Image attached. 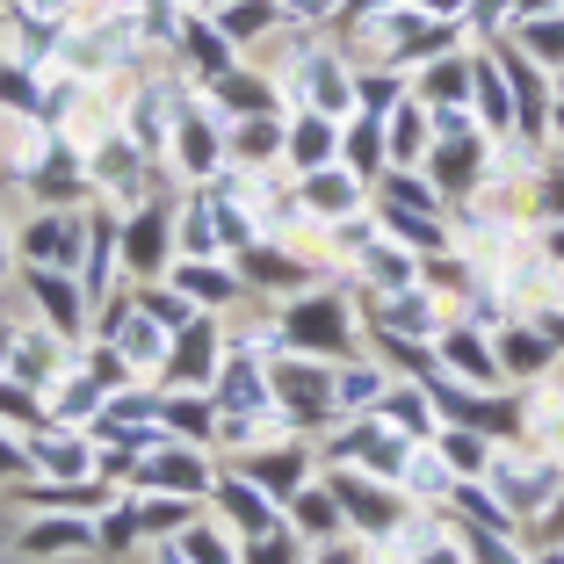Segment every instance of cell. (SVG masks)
<instances>
[{"instance_id":"14","label":"cell","mask_w":564,"mask_h":564,"mask_svg":"<svg viewBox=\"0 0 564 564\" xmlns=\"http://www.w3.org/2000/svg\"><path fill=\"white\" fill-rule=\"evenodd\" d=\"M15 557H95V514H36V521H22Z\"/></svg>"},{"instance_id":"34","label":"cell","mask_w":564,"mask_h":564,"mask_svg":"<svg viewBox=\"0 0 564 564\" xmlns=\"http://www.w3.org/2000/svg\"><path fill=\"white\" fill-rule=\"evenodd\" d=\"M44 391H30V383H15L8 369H0V427H15V434H30V427H44Z\"/></svg>"},{"instance_id":"21","label":"cell","mask_w":564,"mask_h":564,"mask_svg":"<svg viewBox=\"0 0 564 564\" xmlns=\"http://www.w3.org/2000/svg\"><path fill=\"white\" fill-rule=\"evenodd\" d=\"M217 253H225V239H217L210 188H196V196L174 210V261H217Z\"/></svg>"},{"instance_id":"10","label":"cell","mask_w":564,"mask_h":564,"mask_svg":"<svg viewBox=\"0 0 564 564\" xmlns=\"http://www.w3.org/2000/svg\"><path fill=\"white\" fill-rule=\"evenodd\" d=\"M123 268H131L138 282L174 268V203L166 196H145L138 210H123Z\"/></svg>"},{"instance_id":"23","label":"cell","mask_w":564,"mask_h":564,"mask_svg":"<svg viewBox=\"0 0 564 564\" xmlns=\"http://www.w3.org/2000/svg\"><path fill=\"white\" fill-rule=\"evenodd\" d=\"M160 420L166 434H182V442H217V399L210 391H160Z\"/></svg>"},{"instance_id":"9","label":"cell","mask_w":564,"mask_h":564,"mask_svg":"<svg viewBox=\"0 0 564 564\" xmlns=\"http://www.w3.org/2000/svg\"><path fill=\"white\" fill-rule=\"evenodd\" d=\"M217 362H225V333L210 318H188L174 340H166V362H160V391H210L217 383Z\"/></svg>"},{"instance_id":"2","label":"cell","mask_w":564,"mask_h":564,"mask_svg":"<svg viewBox=\"0 0 564 564\" xmlns=\"http://www.w3.org/2000/svg\"><path fill=\"white\" fill-rule=\"evenodd\" d=\"M326 492L340 499V521H348L355 543H383V535H391L405 514H413V499H405L399 485L369 478L362 464H326Z\"/></svg>"},{"instance_id":"33","label":"cell","mask_w":564,"mask_h":564,"mask_svg":"<svg viewBox=\"0 0 564 564\" xmlns=\"http://www.w3.org/2000/svg\"><path fill=\"white\" fill-rule=\"evenodd\" d=\"M514 44L529 51L535 66H564V15H521L514 22Z\"/></svg>"},{"instance_id":"8","label":"cell","mask_w":564,"mask_h":564,"mask_svg":"<svg viewBox=\"0 0 564 564\" xmlns=\"http://www.w3.org/2000/svg\"><path fill=\"white\" fill-rule=\"evenodd\" d=\"M434 369L456 377V383H470V391H507L499 355H492V333L470 326V318H448V326L434 333Z\"/></svg>"},{"instance_id":"31","label":"cell","mask_w":564,"mask_h":564,"mask_svg":"<svg viewBox=\"0 0 564 564\" xmlns=\"http://www.w3.org/2000/svg\"><path fill=\"white\" fill-rule=\"evenodd\" d=\"M182 51L196 58V80H203V87H210L217 73H232V66H239V58H232V36L210 30V22H182Z\"/></svg>"},{"instance_id":"16","label":"cell","mask_w":564,"mask_h":564,"mask_svg":"<svg viewBox=\"0 0 564 564\" xmlns=\"http://www.w3.org/2000/svg\"><path fill=\"white\" fill-rule=\"evenodd\" d=\"M282 160L290 174H318V166L340 160V117H318V109H297L282 123Z\"/></svg>"},{"instance_id":"18","label":"cell","mask_w":564,"mask_h":564,"mask_svg":"<svg viewBox=\"0 0 564 564\" xmlns=\"http://www.w3.org/2000/svg\"><path fill=\"white\" fill-rule=\"evenodd\" d=\"M166 282H174L196 312H217V304L232 312L239 297H253L247 282H239V268H217V261H174V268H166Z\"/></svg>"},{"instance_id":"11","label":"cell","mask_w":564,"mask_h":564,"mask_svg":"<svg viewBox=\"0 0 564 564\" xmlns=\"http://www.w3.org/2000/svg\"><path fill=\"white\" fill-rule=\"evenodd\" d=\"M203 507H217V521H225L239 543H253V535H268L282 521V507L253 478H239V470H217V485H210V499H203Z\"/></svg>"},{"instance_id":"15","label":"cell","mask_w":564,"mask_h":564,"mask_svg":"<svg viewBox=\"0 0 564 564\" xmlns=\"http://www.w3.org/2000/svg\"><path fill=\"white\" fill-rule=\"evenodd\" d=\"M297 203L312 210V225H333V217H348L369 203V182L355 174V166H318V174H297Z\"/></svg>"},{"instance_id":"3","label":"cell","mask_w":564,"mask_h":564,"mask_svg":"<svg viewBox=\"0 0 564 564\" xmlns=\"http://www.w3.org/2000/svg\"><path fill=\"white\" fill-rule=\"evenodd\" d=\"M80 239H87V210H66V203H30L15 217V261L22 268H73L80 275Z\"/></svg>"},{"instance_id":"46","label":"cell","mask_w":564,"mask_h":564,"mask_svg":"<svg viewBox=\"0 0 564 564\" xmlns=\"http://www.w3.org/2000/svg\"><path fill=\"white\" fill-rule=\"evenodd\" d=\"M0 8H8V0H0Z\"/></svg>"},{"instance_id":"30","label":"cell","mask_w":564,"mask_h":564,"mask_svg":"<svg viewBox=\"0 0 564 564\" xmlns=\"http://www.w3.org/2000/svg\"><path fill=\"white\" fill-rule=\"evenodd\" d=\"M174 550H182L188 564H239V550H247V543H239V535H225V521H203L196 514L182 535H174Z\"/></svg>"},{"instance_id":"32","label":"cell","mask_w":564,"mask_h":564,"mask_svg":"<svg viewBox=\"0 0 564 564\" xmlns=\"http://www.w3.org/2000/svg\"><path fill=\"white\" fill-rule=\"evenodd\" d=\"M239 564H312V543H304L290 521H275L268 535H253V543L239 550Z\"/></svg>"},{"instance_id":"28","label":"cell","mask_w":564,"mask_h":564,"mask_svg":"<svg viewBox=\"0 0 564 564\" xmlns=\"http://www.w3.org/2000/svg\"><path fill=\"white\" fill-rule=\"evenodd\" d=\"M434 448H442V464L456 470V478H485L492 470V434H478V427H442L434 434Z\"/></svg>"},{"instance_id":"36","label":"cell","mask_w":564,"mask_h":564,"mask_svg":"<svg viewBox=\"0 0 564 564\" xmlns=\"http://www.w3.org/2000/svg\"><path fill=\"white\" fill-rule=\"evenodd\" d=\"M131 304H138V312H145V318H160V326H166V333H182V326H188V318H203V312H196V304H188V297H182V290H174V282H166V290H160V282H145V290H138V297H131Z\"/></svg>"},{"instance_id":"7","label":"cell","mask_w":564,"mask_h":564,"mask_svg":"<svg viewBox=\"0 0 564 564\" xmlns=\"http://www.w3.org/2000/svg\"><path fill=\"white\" fill-rule=\"evenodd\" d=\"M166 152H174V174L182 182H210L217 166H225V123L196 101H174V123H166Z\"/></svg>"},{"instance_id":"43","label":"cell","mask_w":564,"mask_h":564,"mask_svg":"<svg viewBox=\"0 0 564 564\" xmlns=\"http://www.w3.org/2000/svg\"><path fill=\"white\" fill-rule=\"evenodd\" d=\"M145 564H188V557H182L174 543H152V557H145Z\"/></svg>"},{"instance_id":"35","label":"cell","mask_w":564,"mask_h":564,"mask_svg":"<svg viewBox=\"0 0 564 564\" xmlns=\"http://www.w3.org/2000/svg\"><path fill=\"white\" fill-rule=\"evenodd\" d=\"M275 22H282L275 0H232V8H217V30H225V36H247V44H253V36H268Z\"/></svg>"},{"instance_id":"41","label":"cell","mask_w":564,"mask_h":564,"mask_svg":"<svg viewBox=\"0 0 564 564\" xmlns=\"http://www.w3.org/2000/svg\"><path fill=\"white\" fill-rule=\"evenodd\" d=\"M8 253H15V217L0 210V275H8Z\"/></svg>"},{"instance_id":"42","label":"cell","mask_w":564,"mask_h":564,"mask_svg":"<svg viewBox=\"0 0 564 564\" xmlns=\"http://www.w3.org/2000/svg\"><path fill=\"white\" fill-rule=\"evenodd\" d=\"M8 348H15V318L0 312V369H8Z\"/></svg>"},{"instance_id":"38","label":"cell","mask_w":564,"mask_h":564,"mask_svg":"<svg viewBox=\"0 0 564 564\" xmlns=\"http://www.w3.org/2000/svg\"><path fill=\"white\" fill-rule=\"evenodd\" d=\"M340 15V0H282V22H326Z\"/></svg>"},{"instance_id":"44","label":"cell","mask_w":564,"mask_h":564,"mask_svg":"<svg viewBox=\"0 0 564 564\" xmlns=\"http://www.w3.org/2000/svg\"><path fill=\"white\" fill-rule=\"evenodd\" d=\"M383 0H340V15H377Z\"/></svg>"},{"instance_id":"19","label":"cell","mask_w":564,"mask_h":564,"mask_svg":"<svg viewBox=\"0 0 564 564\" xmlns=\"http://www.w3.org/2000/svg\"><path fill=\"white\" fill-rule=\"evenodd\" d=\"M434 152V123H427V101L405 95L391 117H383V166H420Z\"/></svg>"},{"instance_id":"22","label":"cell","mask_w":564,"mask_h":564,"mask_svg":"<svg viewBox=\"0 0 564 564\" xmlns=\"http://www.w3.org/2000/svg\"><path fill=\"white\" fill-rule=\"evenodd\" d=\"M405 87H413V101H427V109L470 101V58L464 51H442V58H427V73H405Z\"/></svg>"},{"instance_id":"13","label":"cell","mask_w":564,"mask_h":564,"mask_svg":"<svg viewBox=\"0 0 564 564\" xmlns=\"http://www.w3.org/2000/svg\"><path fill=\"white\" fill-rule=\"evenodd\" d=\"M290 95L304 101V109H318V117H355V66H340V58H304V66H290Z\"/></svg>"},{"instance_id":"45","label":"cell","mask_w":564,"mask_h":564,"mask_svg":"<svg viewBox=\"0 0 564 564\" xmlns=\"http://www.w3.org/2000/svg\"><path fill=\"white\" fill-rule=\"evenodd\" d=\"M557 101H564V73H557Z\"/></svg>"},{"instance_id":"27","label":"cell","mask_w":564,"mask_h":564,"mask_svg":"<svg viewBox=\"0 0 564 564\" xmlns=\"http://www.w3.org/2000/svg\"><path fill=\"white\" fill-rule=\"evenodd\" d=\"M383 239H399L405 253H442L448 232H442V210H399V203H383Z\"/></svg>"},{"instance_id":"29","label":"cell","mask_w":564,"mask_h":564,"mask_svg":"<svg viewBox=\"0 0 564 564\" xmlns=\"http://www.w3.org/2000/svg\"><path fill=\"white\" fill-rule=\"evenodd\" d=\"M340 166H355L362 182L383 174V117H348L340 123Z\"/></svg>"},{"instance_id":"1","label":"cell","mask_w":564,"mask_h":564,"mask_svg":"<svg viewBox=\"0 0 564 564\" xmlns=\"http://www.w3.org/2000/svg\"><path fill=\"white\" fill-rule=\"evenodd\" d=\"M355 312H362V304L340 297V290H304V297L275 304V348L348 362L355 355Z\"/></svg>"},{"instance_id":"4","label":"cell","mask_w":564,"mask_h":564,"mask_svg":"<svg viewBox=\"0 0 564 564\" xmlns=\"http://www.w3.org/2000/svg\"><path fill=\"white\" fill-rule=\"evenodd\" d=\"M15 282H22V312L44 318L51 333H66L73 348H80L87 326H95V304H87L80 275H73V268H22L15 261Z\"/></svg>"},{"instance_id":"24","label":"cell","mask_w":564,"mask_h":564,"mask_svg":"<svg viewBox=\"0 0 564 564\" xmlns=\"http://www.w3.org/2000/svg\"><path fill=\"white\" fill-rule=\"evenodd\" d=\"M290 529L318 550V543H340V535H348V521H340V499H333L326 485H304V492L290 499Z\"/></svg>"},{"instance_id":"20","label":"cell","mask_w":564,"mask_h":564,"mask_svg":"<svg viewBox=\"0 0 564 564\" xmlns=\"http://www.w3.org/2000/svg\"><path fill=\"white\" fill-rule=\"evenodd\" d=\"M470 101H478V131H492V138L514 131V87H507L499 58H470Z\"/></svg>"},{"instance_id":"40","label":"cell","mask_w":564,"mask_h":564,"mask_svg":"<svg viewBox=\"0 0 564 564\" xmlns=\"http://www.w3.org/2000/svg\"><path fill=\"white\" fill-rule=\"evenodd\" d=\"M470 0H420V15H434V22H448V15H464Z\"/></svg>"},{"instance_id":"12","label":"cell","mask_w":564,"mask_h":564,"mask_svg":"<svg viewBox=\"0 0 564 564\" xmlns=\"http://www.w3.org/2000/svg\"><path fill=\"white\" fill-rule=\"evenodd\" d=\"M492 355H499V377L507 383H535L557 369V340H550L535 318H507V326H492Z\"/></svg>"},{"instance_id":"37","label":"cell","mask_w":564,"mask_h":564,"mask_svg":"<svg viewBox=\"0 0 564 564\" xmlns=\"http://www.w3.org/2000/svg\"><path fill=\"white\" fill-rule=\"evenodd\" d=\"M22 478H30V448H22L15 427H0V492H8V485H22Z\"/></svg>"},{"instance_id":"39","label":"cell","mask_w":564,"mask_h":564,"mask_svg":"<svg viewBox=\"0 0 564 564\" xmlns=\"http://www.w3.org/2000/svg\"><path fill=\"white\" fill-rule=\"evenodd\" d=\"M535 253H543L550 268H564V217H550V225H543V247H535Z\"/></svg>"},{"instance_id":"5","label":"cell","mask_w":564,"mask_h":564,"mask_svg":"<svg viewBox=\"0 0 564 564\" xmlns=\"http://www.w3.org/2000/svg\"><path fill=\"white\" fill-rule=\"evenodd\" d=\"M312 464H318L312 434H268V442H261V448H247L232 470H239V478H253L268 499H275V507H290V499L312 485Z\"/></svg>"},{"instance_id":"6","label":"cell","mask_w":564,"mask_h":564,"mask_svg":"<svg viewBox=\"0 0 564 564\" xmlns=\"http://www.w3.org/2000/svg\"><path fill=\"white\" fill-rule=\"evenodd\" d=\"M138 492H188V499H210L217 470L210 456H203V442H182V434H166V442H152L145 456H138Z\"/></svg>"},{"instance_id":"25","label":"cell","mask_w":564,"mask_h":564,"mask_svg":"<svg viewBox=\"0 0 564 564\" xmlns=\"http://www.w3.org/2000/svg\"><path fill=\"white\" fill-rule=\"evenodd\" d=\"M196 507L203 499H188V492H138V535H145V543H174V535L188 529V521H196Z\"/></svg>"},{"instance_id":"26","label":"cell","mask_w":564,"mask_h":564,"mask_svg":"<svg viewBox=\"0 0 564 564\" xmlns=\"http://www.w3.org/2000/svg\"><path fill=\"white\" fill-rule=\"evenodd\" d=\"M210 101L225 109V123H232V117H268V109H275V87H268L261 73L232 66V73H217V80H210Z\"/></svg>"},{"instance_id":"17","label":"cell","mask_w":564,"mask_h":564,"mask_svg":"<svg viewBox=\"0 0 564 564\" xmlns=\"http://www.w3.org/2000/svg\"><path fill=\"white\" fill-rule=\"evenodd\" d=\"M377 420L383 427H399L405 442H434V434H442V413H434V391L420 377H391L383 383V399H377Z\"/></svg>"}]
</instances>
